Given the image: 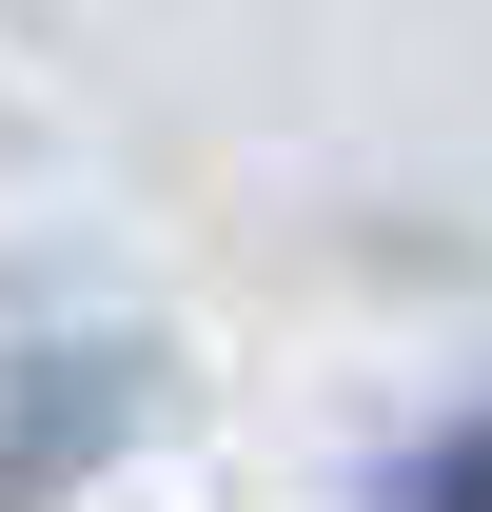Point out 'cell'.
Wrapping results in <instances>:
<instances>
[{"label": "cell", "mask_w": 492, "mask_h": 512, "mask_svg": "<svg viewBox=\"0 0 492 512\" xmlns=\"http://www.w3.org/2000/svg\"><path fill=\"white\" fill-rule=\"evenodd\" d=\"M394 512H492V414H453V434L394 473Z\"/></svg>", "instance_id": "7a4b0ae2"}, {"label": "cell", "mask_w": 492, "mask_h": 512, "mask_svg": "<svg viewBox=\"0 0 492 512\" xmlns=\"http://www.w3.org/2000/svg\"><path fill=\"white\" fill-rule=\"evenodd\" d=\"M119 414H138V355H99V335H79V375L20 355V394H0V512H40V473H99Z\"/></svg>", "instance_id": "6da1fadb"}]
</instances>
